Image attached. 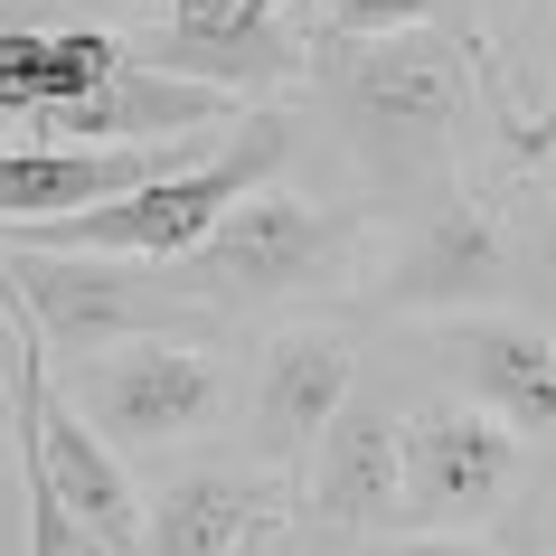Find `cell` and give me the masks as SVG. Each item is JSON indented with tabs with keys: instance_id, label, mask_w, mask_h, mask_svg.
Returning a JSON list of instances; mask_svg holds the SVG:
<instances>
[{
	"instance_id": "9",
	"label": "cell",
	"mask_w": 556,
	"mask_h": 556,
	"mask_svg": "<svg viewBox=\"0 0 556 556\" xmlns=\"http://www.w3.org/2000/svg\"><path fill=\"white\" fill-rule=\"evenodd\" d=\"M132 66L255 104V94L302 86V38L274 20V0H170V29L151 38Z\"/></svg>"
},
{
	"instance_id": "15",
	"label": "cell",
	"mask_w": 556,
	"mask_h": 556,
	"mask_svg": "<svg viewBox=\"0 0 556 556\" xmlns=\"http://www.w3.org/2000/svg\"><path fill=\"white\" fill-rule=\"evenodd\" d=\"M519 509H528V538H519L509 556H556V463L538 471V481H528V500H519Z\"/></svg>"
},
{
	"instance_id": "4",
	"label": "cell",
	"mask_w": 556,
	"mask_h": 556,
	"mask_svg": "<svg viewBox=\"0 0 556 556\" xmlns=\"http://www.w3.org/2000/svg\"><path fill=\"white\" fill-rule=\"evenodd\" d=\"M378 321H463V312H509L519 302V236L463 170L434 199L396 217L378 255V283H358Z\"/></svg>"
},
{
	"instance_id": "6",
	"label": "cell",
	"mask_w": 556,
	"mask_h": 556,
	"mask_svg": "<svg viewBox=\"0 0 556 556\" xmlns=\"http://www.w3.org/2000/svg\"><path fill=\"white\" fill-rule=\"evenodd\" d=\"M0 302L29 321L48 358H94L123 340H217V330L170 293L161 264H104V255H20L0 245Z\"/></svg>"
},
{
	"instance_id": "14",
	"label": "cell",
	"mask_w": 556,
	"mask_h": 556,
	"mask_svg": "<svg viewBox=\"0 0 556 556\" xmlns=\"http://www.w3.org/2000/svg\"><path fill=\"white\" fill-rule=\"evenodd\" d=\"M293 556H509V538H415V528H387V538H312L302 528Z\"/></svg>"
},
{
	"instance_id": "5",
	"label": "cell",
	"mask_w": 556,
	"mask_h": 556,
	"mask_svg": "<svg viewBox=\"0 0 556 556\" xmlns=\"http://www.w3.org/2000/svg\"><path fill=\"white\" fill-rule=\"evenodd\" d=\"M528 481H538V463L481 406L443 396V387L406 396V415H396V528H415V538H500L519 519Z\"/></svg>"
},
{
	"instance_id": "13",
	"label": "cell",
	"mask_w": 556,
	"mask_h": 556,
	"mask_svg": "<svg viewBox=\"0 0 556 556\" xmlns=\"http://www.w3.org/2000/svg\"><path fill=\"white\" fill-rule=\"evenodd\" d=\"M406 29H443V0H321V29L312 38H340L350 48V38H406Z\"/></svg>"
},
{
	"instance_id": "8",
	"label": "cell",
	"mask_w": 556,
	"mask_h": 556,
	"mask_svg": "<svg viewBox=\"0 0 556 556\" xmlns=\"http://www.w3.org/2000/svg\"><path fill=\"white\" fill-rule=\"evenodd\" d=\"M434 350L453 368L443 396H463L519 443L528 463H556V321L547 312H463V321H434Z\"/></svg>"
},
{
	"instance_id": "16",
	"label": "cell",
	"mask_w": 556,
	"mask_h": 556,
	"mask_svg": "<svg viewBox=\"0 0 556 556\" xmlns=\"http://www.w3.org/2000/svg\"><path fill=\"white\" fill-rule=\"evenodd\" d=\"M547 142H556V94H547V114L519 132V170H538V151H547Z\"/></svg>"
},
{
	"instance_id": "2",
	"label": "cell",
	"mask_w": 556,
	"mask_h": 556,
	"mask_svg": "<svg viewBox=\"0 0 556 556\" xmlns=\"http://www.w3.org/2000/svg\"><path fill=\"white\" fill-rule=\"evenodd\" d=\"M161 274H170V293L189 302L207 330L293 321V312H321V302L350 293L358 217L330 207V199H312V189H293V179H264V189H245V199H236L189 255H170Z\"/></svg>"
},
{
	"instance_id": "17",
	"label": "cell",
	"mask_w": 556,
	"mask_h": 556,
	"mask_svg": "<svg viewBox=\"0 0 556 556\" xmlns=\"http://www.w3.org/2000/svg\"><path fill=\"white\" fill-rule=\"evenodd\" d=\"M274 20H283L293 38H312V29H321V0H274Z\"/></svg>"
},
{
	"instance_id": "7",
	"label": "cell",
	"mask_w": 556,
	"mask_h": 556,
	"mask_svg": "<svg viewBox=\"0 0 556 556\" xmlns=\"http://www.w3.org/2000/svg\"><path fill=\"white\" fill-rule=\"evenodd\" d=\"M358 387V340L340 312H293V321H264L245 350V378L227 387L236 425H245V471L302 491L312 443L330 434V415L350 406Z\"/></svg>"
},
{
	"instance_id": "3",
	"label": "cell",
	"mask_w": 556,
	"mask_h": 556,
	"mask_svg": "<svg viewBox=\"0 0 556 556\" xmlns=\"http://www.w3.org/2000/svg\"><path fill=\"white\" fill-rule=\"evenodd\" d=\"M227 387L236 368L217 340H123V350L76 358L58 378V396L123 471H170L189 453H207V425L227 406Z\"/></svg>"
},
{
	"instance_id": "1",
	"label": "cell",
	"mask_w": 556,
	"mask_h": 556,
	"mask_svg": "<svg viewBox=\"0 0 556 556\" xmlns=\"http://www.w3.org/2000/svg\"><path fill=\"white\" fill-rule=\"evenodd\" d=\"M302 86L321 94L330 132L350 151L368 189L396 217L415 199H434L463 170V132H471V38L453 29H406V38H312L302 48Z\"/></svg>"
},
{
	"instance_id": "11",
	"label": "cell",
	"mask_w": 556,
	"mask_h": 556,
	"mask_svg": "<svg viewBox=\"0 0 556 556\" xmlns=\"http://www.w3.org/2000/svg\"><path fill=\"white\" fill-rule=\"evenodd\" d=\"M396 396L358 378L350 406L330 415V434L302 463V519L312 538H387L396 528Z\"/></svg>"
},
{
	"instance_id": "12",
	"label": "cell",
	"mask_w": 556,
	"mask_h": 556,
	"mask_svg": "<svg viewBox=\"0 0 556 556\" xmlns=\"http://www.w3.org/2000/svg\"><path fill=\"white\" fill-rule=\"evenodd\" d=\"M255 104H236V94H207V86H179V76H151V66L123 58L114 76L58 114H38L29 132L58 151H142V142H199V132H227L245 123Z\"/></svg>"
},
{
	"instance_id": "10",
	"label": "cell",
	"mask_w": 556,
	"mask_h": 556,
	"mask_svg": "<svg viewBox=\"0 0 556 556\" xmlns=\"http://www.w3.org/2000/svg\"><path fill=\"white\" fill-rule=\"evenodd\" d=\"M293 491L227 453H189V463L151 471V509L132 528V556H245V538L283 528Z\"/></svg>"
},
{
	"instance_id": "18",
	"label": "cell",
	"mask_w": 556,
	"mask_h": 556,
	"mask_svg": "<svg viewBox=\"0 0 556 556\" xmlns=\"http://www.w3.org/2000/svg\"><path fill=\"white\" fill-rule=\"evenodd\" d=\"M538 170H547V189H556V142H547V151H538Z\"/></svg>"
}]
</instances>
